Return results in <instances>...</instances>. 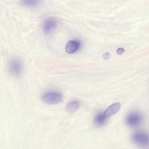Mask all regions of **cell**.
Here are the masks:
<instances>
[{"instance_id": "obj_1", "label": "cell", "mask_w": 149, "mask_h": 149, "mask_svg": "<svg viewBox=\"0 0 149 149\" xmlns=\"http://www.w3.org/2000/svg\"><path fill=\"white\" fill-rule=\"evenodd\" d=\"M132 141L136 144L141 146H147L149 143V136L146 132L142 131L134 132L131 136Z\"/></svg>"}, {"instance_id": "obj_2", "label": "cell", "mask_w": 149, "mask_h": 149, "mask_svg": "<svg viewBox=\"0 0 149 149\" xmlns=\"http://www.w3.org/2000/svg\"><path fill=\"white\" fill-rule=\"evenodd\" d=\"M126 124L131 127H135L139 125L142 123L143 118L139 112H131L126 116L125 119Z\"/></svg>"}, {"instance_id": "obj_3", "label": "cell", "mask_w": 149, "mask_h": 149, "mask_svg": "<svg viewBox=\"0 0 149 149\" xmlns=\"http://www.w3.org/2000/svg\"><path fill=\"white\" fill-rule=\"evenodd\" d=\"M10 73L15 76H19L21 74L23 69V64L21 60L18 58L11 59L9 64Z\"/></svg>"}, {"instance_id": "obj_4", "label": "cell", "mask_w": 149, "mask_h": 149, "mask_svg": "<svg viewBox=\"0 0 149 149\" xmlns=\"http://www.w3.org/2000/svg\"><path fill=\"white\" fill-rule=\"evenodd\" d=\"M42 100L46 103L54 104L61 102L63 100V97L61 93L52 92L44 94L42 97Z\"/></svg>"}, {"instance_id": "obj_5", "label": "cell", "mask_w": 149, "mask_h": 149, "mask_svg": "<svg viewBox=\"0 0 149 149\" xmlns=\"http://www.w3.org/2000/svg\"><path fill=\"white\" fill-rule=\"evenodd\" d=\"M57 21L54 17H51L45 19L43 24L44 32L49 33L53 30L57 25Z\"/></svg>"}, {"instance_id": "obj_6", "label": "cell", "mask_w": 149, "mask_h": 149, "mask_svg": "<svg viewBox=\"0 0 149 149\" xmlns=\"http://www.w3.org/2000/svg\"><path fill=\"white\" fill-rule=\"evenodd\" d=\"M80 44L79 42L74 40L69 41L65 47V52L69 54L76 52L79 48Z\"/></svg>"}, {"instance_id": "obj_7", "label": "cell", "mask_w": 149, "mask_h": 149, "mask_svg": "<svg viewBox=\"0 0 149 149\" xmlns=\"http://www.w3.org/2000/svg\"><path fill=\"white\" fill-rule=\"evenodd\" d=\"M120 107V104L119 102L113 104L109 106L103 113L104 116L107 118H108L116 113Z\"/></svg>"}, {"instance_id": "obj_8", "label": "cell", "mask_w": 149, "mask_h": 149, "mask_svg": "<svg viewBox=\"0 0 149 149\" xmlns=\"http://www.w3.org/2000/svg\"><path fill=\"white\" fill-rule=\"evenodd\" d=\"M79 106V103L78 101L76 100L71 101L66 104V110L68 113L72 114L78 109Z\"/></svg>"}, {"instance_id": "obj_9", "label": "cell", "mask_w": 149, "mask_h": 149, "mask_svg": "<svg viewBox=\"0 0 149 149\" xmlns=\"http://www.w3.org/2000/svg\"><path fill=\"white\" fill-rule=\"evenodd\" d=\"M107 118L104 115V113L102 112L97 113L95 117L94 123L97 126H102L106 122Z\"/></svg>"}, {"instance_id": "obj_10", "label": "cell", "mask_w": 149, "mask_h": 149, "mask_svg": "<svg viewBox=\"0 0 149 149\" xmlns=\"http://www.w3.org/2000/svg\"><path fill=\"white\" fill-rule=\"evenodd\" d=\"M22 4L26 6L33 7L38 4V0H21Z\"/></svg>"}, {"instance_id": "obj_11", "label": "cell", "mask_w": 149, "mask_h": 149, "mask_svg": "<svg viewBox=\"0 0 149 149\" xmlns=\"http://www.w3.org/2000/svg\"><path fill=\"white\" fill-rule=\"evenodd\" d=\"M125 52L124 49L122 48H119L116 50V52L118 55H121L122 54Z\"/></svg>"}, {"instance_id": "obj_12", "label": "cell", "mask_w": 149, "mask_h": 149, "mask_svg": "<svg viewBox=\"0 0 149 149\" xmlns=\"http://www.w3.org/2000/svg\"><path fill=\"white\" fill-rule=\"evenodd\" d=\"M110 54L109 52L104 53L103 56V58L105 59H108L110 58Z\"/></svg>"}]
</instances>
